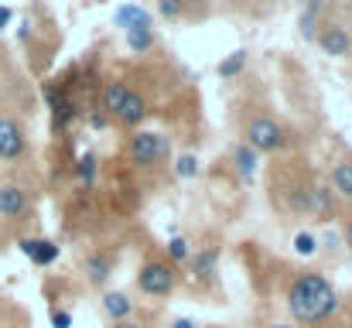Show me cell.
<instances>
[{"label": "cell", "instance_id": "31", "mask_svg": "<svg viewBox=\"0 0 352 328\" xmlns=\"http://www.w3.org/2000/svg\"><path fill=\"white\" fill-rule=\"evenodd\" d=\"M93 127H107V116L103 113H93Z\"/></svg>", "mask_w": 352, "mask_h": 328}, {"label": "cell", "instance_id": "29", "mask_svg": "<svg viewBox=\"0 0 352 328\" xmlns=\"http://www.w3.org/2000/svg\"><path fill=\"white\" fill-rule=\"evenodd\" d=\"M17 38H21V41H28V38H31V21H28V17L21 21V28H17Z\"/></svg>", "mask_w": 352, "mask_h": 328}, {"label": "cell", "instance_id": "2", "mask_svg": "<svg viewBox=\"0 0 352 328\" xmlns=\"http://www.w3.org/2000/svg\"><path fill=\"white\" fill-rule=\"evenodd\" d=\"M126 154L137 168H151V164H161L171 157V137L168 133H157V130H137L126 144Z\"/></svg>", "mask_w": 352, "mask_h": 328}, {"label": "cell", "instance_id": "23", "mask_svg": "<svg viewBox=\"0 0 352 328\" xmlns=\"http://www.w3.org/2000/svg\"><path fill=\"white\" fill-rule=\"evenodd\" d=\"M168 256L178 260V263L192 260V246H188V239H185V236H171V243H168Z\"/></svg>", "mask_w": 352, "mask_h": 328}, {"label": "cell", "instance_id": "10", "mask_svg": "<svg viewBox=\"0 0 352 328\" xmlns=\"http://www.w3.org/2000/svg\"><path fill=\"white\" fill-rule=\"evenodd\" d=\"M147 100L137 93V89H130L126 93V100H123V107H120V113H117V120L120 123H126V127H137V123H144L147 120Z\"/></svg>", "mask_w": 352, "mask_h": 328}, {"label": "cell", "instance_id": "15", "mask_svg": "<svg viewBox=\"0 0 352 328\" xmlns=\"http://www.w3.org/2000/svg\"><path fill=\"white\" fill-rule=\"evenodd\" d=\"M126 93H130L126 83H107V89H103V109H107V116H117L123 100H126Z\"/></svg>", "mask_w": 352, "mask_h": 328}, {"label": "cell", "instance_id": "1", "mask_svg": "<svg viewBox=\"0 0 352 328\" xmlns=\"http://www.w3.org/2000/svg\"><path fill=\"white\" fill-rule=\"evenodd\" d=\"M287 311L301 325H322L339 311V294L322 274H301L287 291Z\"/></svg>", "mask_w": 352, "mask_h": 328}, {"label": "cell", "instance_id": "24", "mask_svg": "<svg viewBox=\"0 0 352 328\" xmlns=\"http://www.w3.org/2000/svg\"><path fill=\"white\" fill-rule=\"evenodd\" d=\"M315 250H318V239H315L311 232H298V236H294V253H298V256H311Z\"/></svg>", "mask_w": 352, "mask_h": 328}, {"label": "cell", "instance_id": "9", "mask_svg": "<svg viewBox=\"0 0 352 328\" xmlns=\"http://www.w3.org/2000/svg\"><path fill=\"white\" fill-rule=\"evenodd\" d=\"M151 24H154V17L144 7H137V3H126V7L117 10V28H123V34H130V31H151Z\"/></svg>", "mask_w": 352, "mask_h": 328}, {"label": "cell", "instance_id": "6", "mask_svg": "<svg viewBox=\"0 0 352 328\" xmlns=\"http://www.w3.org/2000/svg\"><path fill=\"white\" fill-rule=\"evenodd\" d=\"M315 38H318L322 52L332 55V58H349L352 55V34L342 24H329V28H325L322 34H315Z\"/></svg>", "mask_w": 352, "mask_h": 328}, {"label": "cell", "instance_id": "33", "mask_svg": "<svg viewBox=\"0 0 352 328\" xmlns=\"http://www.w3.org/2000/svg\"><path fill=\"white\" fill-rule=\"evenodd\" d=\"M182 3H192V7H202V3H209V0H182Z\"/></svg>", "mask_w": 352, "mask_h": 328}, {"label": "cell", "instance_id": "27", "mask_svg": "<svg viewBox=\"0 0 352 328\" xmlns=\"http://www.w3.org/2000/svg\"><path fill=\"white\" fill-rule=\"evenodd\" d=\"M52 328H72V311L55 308V311H52Z\"/></svg>", "mask_w": 352, "mask_h": 328}, {"label": "cell", "instance_id": "21", "mask_svg": "<svg viewBox=\"0 0 352 328\" xmlns=\"http://www.w3.org/2000/svg\"><path fill=\"white\" fill-rule=\"evenodd\" d=\"M175 175L185 178V182L195 178V175H199V157H195V154H182V157L175 161Z\"/></svg>", "mask_w": 352, "mask_h": 328}, {"label": "cell", "instance_id": "13", "mask_svg": "<svg viewBox=\"0 0 352 328\" xmlns=\"http://www.w3.org/2000/svg\"><path fill=\"white\" fill-rule=\"evenodd\" d=\"M110 267H113V260H110V253H89L86 256V277H89V284L93 287H100L107 277H110Z\"/></svg>", "mask_w": 352, "mask_h": 328}, {"label": "cell", "instance_id": "34", "mask_svg": "<svg viewBox=\"0 0 352 328\" xmlns=\"http://www.w3.org/2000/svg\"><path fill=\"white\" fill-rule=\"evenodd\" d=\"M113 328H137V325H130V322H117Z\"/></svg>", "mask_w": 352, "mask_h": 328}, {"label": "cell", "instance_id": "26", "mask_svg": "<svg viewBox=\"0 0 352 328\" xmlns=\"http://www.w3.org/2000/svg\"><path fill=\"white\" fill-rule=\"evenodd\" d=\"M182 10H185V3H182V0H157V14H161L164 21H178V17H182Z\"/></svg>", "mask_w": 352, "mask_h": 328}, {"label": "cell", "instance_id": "16", "mask_svg": "<svg viewBox=\"0 0 352 328\" xmlns=\"http://www.w3.org/2000/svg\"><path fill=\"white\" fill-rule=\"evenodd\" d=\"M236 168H239V178L243 182H253V175H256V151H250L246 144H239L236 147Z\"/></svg>", "mask_w": 352, "mask_h": 328}, {"label": "cell", "instance_id": "4", "mask_svg": "<svg viewBox=\"0 0 352 328\" xmlns=\"http://www.w3.org/2000/svg\"><path fill=\"white\" fill-rule=\"evenodd\" d=\"M284 144V130L277 127V120L274 116H253L250 120V127H246V147L250 151H277Z\"/></svg>", "mask_w": 352, "mask_h": 328}, {"label": "cell", "instance_id": "20", "mask_svg": "<svg viewBox=\"0 0 352 328\" xmlns=\"http://www.w3.org/2000/svg\"><path fill=\"white\" fill-rule=\"evenodd\" d=\"M318 10H322V3L318 0H311L308 7H305V14H301V34L311 41L315 38V17H318Z\"/></svg>", "mask_w": 352, "mask_h": 328}, {"label": "cell", "instance_id": "12", "mask_svg": "<svg viewBox=\"0 0 352 328\" xmlns=\"http://www.w3.org/2000/svg\"><path fill=\"white\" fill-rule=\"evenodd\" d=\"M103 311H107L113 322H130L133 301H130L123 291H107V294H103Z\"/></svg>", "mask_w": 352, "mask_h": 328}, {"label": "cell", "instance_id": "17", "mask_svg": "<svg viewBox=\"0 0 352 328\" xmlns=\"http://www.w3.org/2000/svg\"><path fill=\"white\" fill-rule=\"evenodd\" d=\"M216 256H219L216 250H202V253L192 260V277H195V281H206V277L216 270Z\"/></svg>", "mask_w": 352, "mask_h": 328}, {"label": "cell", "instance_id": "32", "mask_svg": "<svg viewBox=\"0 0 352 328\" xmlns=\"http://www.w3.org/2000/svg\"><path fill=\"white\" fill-rule=\"evenodd\" d=\"M346 243H349V250H352V219L346 222Z\"/></svg>", "mask_w": 352, "mask_h": 328}, {"label": "cell", "instance_id": "30", "mask_svg": "<svg viewBox=\"0 0 352 328\" xmlns=\"http://www.w3.org/2000/svg\"><path fill=\"white\" fill-rule=\"evenodd\" d=\"M171 328H199V325H195L192 318H178V322H175V325H171Z\"/></svg>", "mask_w": 352, "mask_h": 328}, {"label": "cell", "instance_id": "19", "mask_svg": "<svg viewBox=\"0 0 352 328\" xmlns=\"http://www.w3.org/2000/svg\"><path fill=\"white\" fill-rule=\"evenodd\" d=\"M126 48H130V52H147V48H154V28H151V31H130V34H126Z\"/></svg>", "mask_w": 352, "mask_h": 328}, {"label": "cell", "instance_id": "18", "mask_svg": "<svg viewBox=\"0 0 352 328\" xmlns=\"http://www.w3.org/2000/svg\"><path fill=\"white\" fill-rule=\"evenodd\" d=\"M243 65H246V52L236 48V52H230V55L219 62V76H223V79H233V76L243 72Z\"/></svg>", "mask_w": 352, "mask_h": 328}, {"label": "cell", "instance_id": "7", "mask_svg": "<svg viewBox=\"0 0 352 328\" xmlns=\"http://www.w3.org/2000/svg\"><path fill=\"white\" fill-rule=\"evenodd\" d=\"M31 209V199L21 185H0V216L3 219H24Z\"/></svg>", "mask_w": 352, "mask_h": 328}, {"label": "cell", "instance_id": "3", "mask_svg": "<svg viewBox=\"0 0 352 328\" xmlns=\"http://www.w3.org/2000/svg\"><path fill=\"white\" fill-rule=\"evenodd\" d=\"M175 281H178V274L171 270V263H161V260L147 263V267L137 274V287H140L147 298H168V294L175 291Z\"/></svg>", "mask_w": 352, "mask_h": 328}, {"label": "cell", "instance_id": "25", "mask_svg": "<svg viewBox=\"0 0 352 328\" xmlns=\"http://www.w3.org/2000/svg\"><path fill=\"white\" fill-rule=\"evenodd\" d=\"M52 116H55V130H62V127H69V120L76 116V107H72V103H62V100H58V103L52 107Z\"/></svg>", "mask_w": 352, "mask_h": 328}, {"label": "cell", "instance_id": "8", "mask_svg": "<svg viewBox=\"0 0 352 328\" xmlns=\"http://www.w3.org/2000/svg\"><path fill=\"white\" fill-rule=\"evenodd\" d=\"M21 253L38 267H52L58 260V246L52 239H21Z\"/></svg>", "mask_w": 352, "mask_h": 328}, {"label": "cell", "instance_id": "14", "mask_svg": "<svg viewBox=\"0 0 352 328\" xmlns=\"http://www.w3.org/2000/svg\"><path fill=\"white\" fill-rule=\"evenodd\" d=\"M332 192L342 199H352V161H339L332 168Z\"/></svg>", "mask_w": 352, "mask_h": 328}, {"label": "cell", "instance_id": "22", "mask_svg": "<svg viewBox=\"0 0 352 328\" xmlns=\"http://www.w3.org/2000/svg\"><path fill=\"white\" fill-rule=\"evenodd\" d=\"M76 175H79L82 185H93V182H96V157H93V154H82L79 164H76Z\"/></svg>", "mask_w": 352, "mask_h": 328}, {"label": "cell", "instance_id": "5", "mask_svg": "<svg viewBox=\"0 0 352 328\" xmlns=\"http://www.w3.org/2000/svg\"><path fill=\"white\" fill-rule=\"evenodd\" d=\"M28 151L24 127L10 116H0V161H21Z\"/></svg>", "mask_w": 352, "mask_h": 328}, {"label": "cell", "instance_id": "28", "mask_svg": "<svg viewBox=\"0 0 352 328\" xmlns=\"http://www.w3.org/2000/svg\"><path fill=\"white\" fill-rule=\"evenodd\" d=\"M10 21H14V10H10V7H3V3H0V31H3V28H7V24H10Z\"/></svg>", "mask_w": 352, "mask_h": 328}, {"label": "cell", "instance_id": "35", "mask_svg": "<svg viewBox=\"0 0 352 328\" xmlns=\"http://www.w3.org/2000/svg\"><path fill=\"white\" fill-rule=\"evenodd\" d=\"M270 328H294V325H270Z\"/></svg>", "mask_w": 352, "mask_h": 328}, {"label": "cell", "instance_id": "11", "mask_svg": "<svg viewBox=\"0 0 352 328\" xmlns=\"http://www.w3.org/2000/svg\"><path fill=\"white\" fill-rule=\"evenodd\" d=\"M305 209H311L315 216H332L336 212V199H332V188H325V185H311L308 192H305Z\"/></svg>", "mask_w": 352, "mask_h": 328}]
</instances>
